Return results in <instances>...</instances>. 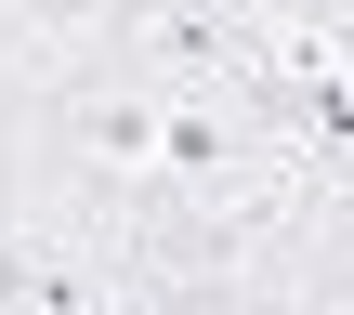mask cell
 <instances>
[{"mask_svg": "<svg viewBox=\"0 0 354 315\" xmlns=\"http://www.w3.org/2000/svg\"><path fill=\"white\" fill-rule=\"evenodd\" d=\"M26 13H53L66 39H92V0H26Z\"/></svg>", "mask_w": 354, "mask_h": 315, "instance_id": "cell-1", "label": "cell"}]
</instances>
